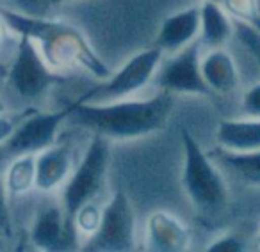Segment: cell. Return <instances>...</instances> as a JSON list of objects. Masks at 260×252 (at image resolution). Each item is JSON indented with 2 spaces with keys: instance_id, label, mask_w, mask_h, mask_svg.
<instances>
[{
  "instance_id": "obj_2",
  "label": "cell",
  "mask_w": 260,
  "mask_h": 252,
  "mask_svg": "<svg viewBox=\"0 0 260 252\" xmlns=\"http://www.w3.org/2000/svg\"><path fill=\"white\" fill-rule=\"evenodd\" d=\"M0 15L15 34L29 36L36 43L40 54L54 71L61 73L80 68L98 80H105L112 75L77 27L62 20H47L43 16H30L4 8H0Z\"/></svg>"
},
{
  "instance_id": "obj_23",
  "label": "cell",
  "mask_w": 260,
  "mask_h": 252,
  "mask_svg": "<svg viewBox=\"0 0 260 252\" xmlns=\"http://www.w3.org/2000/svg\"><path fill=\"white\" fill-rule=\"evenodd\" d=\"M244 250V243L235 234H224V236L214 240L207 247V252H241Z\"/></svg>"
},
{
  "instance_id": "obj_14",
  "label": "cell",
  "mask_w": 260,
  "mask_h": 252,
  "mask_svg": "<svg viewBox=\"0 0 260 252\" xmlns=\"http://www.w3.org/2000/svg\"><path fill=\"white\" fill-rule=\"evenodd\" d=\"M203 78L210 91L219 94H230L239 83V73L232 55L223 48H214L202 61Z\"/></svg>"
},
{
  "instance_id": "obj_10",
  "label": "cell",
  "mask_w": 260,
  "mask_h": 252,
  "mask_svg": "<svg viewBox=\"0 0 260 252\" xmlns=\"http://www.w3.org/2000/svg\"><path fill=\"white\" fill-rule=\"evenodd\" d=\"M73 165V144L70 141L54 142L36 155V188L52 192L70 178Z\"/></svg>"
},
{
  "instance_id": "obj_13",
  "label": "cell",
  "mask_w": 260,
  "mask_h": 252,
  "mask_svg": "<svg viewBox=\"0 0 260 252\" xmlns=\"http://www.w3.org/2000/svg\"><path fill=\"white\" fill-rule=\"evenodd\" d=\"M216 141L221 148L232 151L260 149V117L221 121L217 126Z\"/></svg>"
},
{
  "instance_id": "obj_31",
  "label": "cell",
  "mask_w": 260,
  "mask_h": 252,
  "mask_svg": "<svg viewBox=\"0 0 260 252\" xmlns=\"http://www.w3.org/2000/svg\"><path fill=\"white\" fill-rule=\"evenodd\" d=\"M258 243H260V236H258Z\"/></svg>"
},
{
  "instance_id": "obj_19",
  "label": "cell",
  "mask_w": 260,
  "mask_h": 252,
  "mask_svg": "<svg viewBox=\"0 0 260 252\" xmlns=\"http://www.w3.org/2000/svg\"><path fill=\"white\" fill-rule=\"evenodd\" d=\"M221 6L232 18L255 23L260 16L258 0H221Z\"/></svg>"
},
{
  "instance_id": "obj_17",
  "label": "cell",
  "mask_w": 260,
  "mask_h": 252,
  "mask_svg": "<svg viewBox=\"0 0 260 252\" xmlns=\"http://www.w3.org/2000/svg\"><path fill=\"white\" fill-rule=\"evenodd\" d=\"M4 180L9 197L25 195L30 188L36 187V155H22L11 160Z\"/></svg>"
},
{
  "instance_id": "obj_30",
  "label": "cell",
  "mask_w": 260,
  "mask_h": 252,
  "mask_svg": "<svg viewBox=\"0 0 260 252\" xmlns=\"http://www.w3.org/2000/svg\"><path fill=\"white\" fill-rule=\"evenodd\" d=\"M207 2H216V4H221V0H207Z\"/></svg>"
},
{
  "instance_id": "obj_5",
  "label": "cell",
  "mask_w": 260,
  "mask_h": 252,
  "mask_svg": "<svg viewBox=\"0 0 260 252\" xmlns=\"http://www.w3.org/2000/svg\"><path fill=\"white\" fill-rule=\"evenodd\" d=\"M84 252H132L136 250V215L128 195L116 190L102 209L96 233L82 245Z\"/></svg>"
},
{
  "instance_id": "obj_3",
  "label": "cell",
  "mask_w": 260,
  "mask_h": 252,
  "mask_svg": "<svg viewBox=\"0 0 260 252\" xmlns=\"http://www.w3.org/2000/svg\"><path fill=\"white\" fill-rule=\"evenodd\" d=\"M184 171L182 187L192 204L203 213H219L228 204V187L223 174L202 149L200 142L182 128Z\"/></svg>"
},
{
  "instance_id": "obj_27",
  "label": "cell",
  "mask_w": 260,
  "mask_h": 252,
  "mask_svg": "<svg viewBox=\"0 0 260 252\" xmlns=\"http://www.w3.org/2000/svg\"><path fill=\"white\" fill-rule=\"evenodd\" d=\"M8 71H9L8 66H4L2 62H0V80H2V78H8Z\"/></svg>"
},
{
  "instance_id": "obj_28",
  "label": "cell",
  "mask_w": 260,
  "mask_h": 252,
  "mask_svg": "<svg viewBox=\"0 0 260 252\" xmlns=\"http://www.w3.org/2000/svg\"><path fill=\"white\" fill-rule=\"evenodd\" d=\"M52 6H57V4H62V2H70V0H48Z\"/></svg>"
},
{
  "instance_id": "obj_8",
  "label": "cell",
  "mask_w": 260,
  "mask_h": 252,
  "mask_svg": "<svg viewBox=\"0 0 260 252\" xmlns=\"http://www.w3.org/2000/svg\"><path fill=\"white\" fill-rule=\"evenodd\" d=\"M30 243L47 252L75 250L79 247V231L75 222L66 217L61 202L48 201L38 209L30 227Z\"/></svg>"
},
{
  "instance_id": "obj_20",
  "label": "cell",
  "mask_w": 260,
  "mask_h": 252,
  "mask_svg": "<svg viewBox=\"0 0 260 252\" xmlns=\"http://www.w3.org/2000/svg\"><path fill=\"white\" fill-rule=\"evenodd\" d=\"M100 220H102V209L94 202H87V204H84L77 212L73 222H75L79 234H86L89 238L91 234L96 233L98 226H100Z\"/></svg>"
},
{
  "instance_id": "obj_9",
  "label": "cell",
  "mask_w": 260,
  "mask_h": 252,
  "mask_svg": "<svg viewBox=\"0 0 260 252\" xmlns=\"http://www.w3.org/2000/svg\"><path fill=\"white\" fill-rule=\"evenodd\" d=\"M157 86L168 93L182 94H210L209 83L203 78L200 45L189 43L175 52L157 73Z\"/></svg>"
},
{
  "instance_id": "obj_21",
  "label": "cell",
  "mask_w": 260,
  "mask_h": 252,
  "mask_svg": "<svg viewBox=\"0 0 260 252\" xmlns=\"http://www.w3.org/2000/svg\"><path fill=\"white\" fill-rule=\"evenodd\" d=\"M32 110L34 108H27L25 112H20V114H9V112H2V114H0V146L4 144V142L15 134L16 126H18Z\"/></svg>"
},
{
  "instance_id": "obj_11",
  "label": "cell",
  "mask_w": 260,
  "mask_h": 252,
  "mask_svg": "<svg viewBox=\"0 0 260 252\" xmlns=\"http://www.w3.org/2000/svg\"><path fill=\"white\" fill-rule=\"evenodd\" d=\"M191 233L168 212H155L146 222V248L152 252H182L187 248Z\"/></svg>"
},
{
  "instance_id": "obj_26",
  "label": "cell",
  "mask_w": 260,
  "mask_h": 252,
  "mask_svg": "<svg viewBox=\"0 0 260 252\" xmlns=\"http://www.w3.org/2000/svg\"><path fill=\"white\" fill-rule=\"evenodd\" d=\"M11 32H15V30L9 27V23L6 22L4 16L0 15V48L4 47V45L9 41V36H11Z\"/></svg>"
},
{
  "instance_id": "obj_12",
  "label": "cell",
  "mask_w": 260,
  "mask_h": 252,
  "mask_svg": "<svg viewBox=\"0 0 260 252\" xmlns=\"http://www.w3.org/2000/svg\"><path fill=\"white\" fill-rule=\"evenodd\" d=\"M200 29H202V9L187 8L164 20L153 47L175 54L192 43Z\"/></svg>"
},
{
  "instance_id": "obj_15",
  "label": "cell",
  "mask_w": 260,
  "mask_h": 252,
  "mask_svg": "<svg viewBox=\"0 0 260 252\" xmlns=\"http://www.w3.org/2000/svg\"><path fill=\"white\" fill-rule=\"evenodd\" d=\"M214 155L217 156L221 165L230 171L239 181L251 187H260V149L232 151L219 146Z\"/></svg>"
},
{
  "instance_id": "obj_7",
  "label": "cell",
  "mask_w": 260,
  "mask_h": 252,
  "mask_svg": "<svg viewBox=\"0 0 260 252\" xmlns=\"http://www.w3.org/2000/svg\"><path fill=\"white\" fill-rule=\"evenodd\" d=\"M66 80H70V76L54 71L40 54L36 43L29 36L20 34L15 59L8 71V82L13 86V89L23 100H36L48 87Z\"/></svg>"
},
{
  "instance_id": "obj_6",
  "label": "cell",
  "mask_w": 260,
  "mask_h": 252,
  "mask_svg": "<svg viewBox=\"0 0 260 252\" xmlns=\"http://www.w3.org/2000/svg\"><path fill=\"white\" fill-rule=\"evenodd\" d=\"M160 59H162V50L157 47L139 52L134 57H130L118 71L105 78L100 86L86 91L80 100L89 103H109L138 93L157 73Z\"/></svg>"
},
{
  "instance_id": "obj_22",
  "label": "cell",
  "mask_w": 260,
  "mask_h": 252,
  "mask_svg": "<svg viewBox=\"0 0 260 252\" xmlns=\"http://www.w3.org/2000/svg\"><path fill=\"white\" fill-rule=\"evenodd\" d=\"M9 192L6 187V180L0 176V233L9 236L13 233L11 209H9Z\"/></svg>"
},
{
  "instance_id": "obj_24",
  "label": "cell",
  "mask_w": 260,
  "mask_h": 252,
  "mask_svg": "<svg viewBox=\"0 0 260 252\" xmlns=\"http://www.w3.org/2000/svg\"><path fill=\"white\" fill-rule=\"evenodd\" d=\"M242 108L249 117H260V83L246 91L244 100H242Z\"/></svg>"
},
{
  "instance_id": "obj_25",
  "label": "cell",
  "mask_w": 260,
  "mask_h": 252,
  "mask_svg": "<svg viewBox=\"0 0 260 252\" xmlns=\"http://www.w3.org/2000/svg\"><path fill=\"white\" fill-rule=\"evenodd\" d=\"M13 2L18 6L20 13H25L30 16H43L52 6L48 0H13Z\"/></svg>"
},
{
  "instance_id": "obj_4",
  "label": "cell",
  "mask_w": 260,
  "mask_h": 252,
  "mask_svg": "<svg viewBox=\"0 0 260 252\" xmlns=\"http://www.w3.org/2000/svg\"><path fill=\"white\" fill-rule=\"evenodd\" d=\"M109 160H111L109 139L93 134L79 167L68 178L61 194V204L72 222L77 212L87 202H93L94 197L102 192L109 169Z\"/></svg>"
},
{
  "instance_id": "obj_18",
  "label": "cell",
  "mask_w": 260,
  "mask_h": 252,
  "mask_svg": "<svg viewBox=\"0 0 260 252\" xmlns=\"http://www.w3.org/2000/svg\"><path fill=\"white\" fill-rule=\"evenodd\" d=\"M234 34L260 64V30L253 23L234 18Z\"/></svg>"
},
{
  "instance_id": "obj_29",
  "label": "cell",
  "mask_w": 260,
  "mask_h": 252,
  "mask_svg": "<svg viewBox=\"0 0 260 252\" xmlns=\"http://www.w3.org/2000/svg\"><path fill=\"white\" fill-rule=\"evenodd\" d=\"M2 112H6V105H4V101L0 100V114H2Z\"/></svg>"
},
{
  "instance_id": "obj_16",
  "label": "cell",
  "mask_w": 260,
  "mask_h": 252,
  "mask_svg": "<svg viewBox=\"0 0 260 252\" xmlns=\"http://www.w3.org/2000/svg\"><path fill=\"white\" fill-rule=\"evenodd\" d=\"M202 43L210 48H223L234 34V22L221 9V4L205 2L202 8Z\"/></svg>"
},
{
  "instance_id": "obj_1",
  "label": "cell",
  "mask_w": 260,
  "mask_h": 252,
  "mask_svg": "<svg viewBox=\"0 0 260 252\" xmlns=\"http://www.w3.org/2000/svg\"><path fill=\"white\" fill-rule=\"evenodd\" d=\"M173 112V93L160 91L148 100H118L89 103L79 98L72 103L66 122L109 141H130L162 130Z\"/></svg>"
}]
</instances>
